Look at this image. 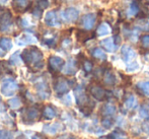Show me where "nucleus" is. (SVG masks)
Here are the masks:
<instances>
[{"instance_id": "f257e3e1", "label": "nucleus", "mask_w": 149, "mask_h": 139, "mask_svg": "<svg viewBox=\"0 0 149 139\" xmlns=\"http://www.w3.org/2000/svg\"><path fill=\"white\" fill-rule=\"evenodd\" d=\"M22 59L29 68L33 71H39L44 67V55L43 52L36 46H31L24 50L22 53Z\"/></svg>"}, {"instance_id": "f03ea898", "label": "nucleus", "mask_w": 149, "mask_h": 139, "mask_svg": "<svg viewBox=\"0 0 149 139\" xmlns=\"http://www.w3.org/2000/svg\"><path fill=\"white\" fill-rule=\"evenodd\" d=\"M75 98H76L77 105L80 108V111L85 115H89L94 108V103L89 98L88 94L84 92L81 87H77L75 89Z\"/></svg>"}, {"instance_id": "7ed1b4c3", "label": "nucleus", "mask_w": 149, "mask_h": 139, "mask_svg": "<svg viewBox=\"0 0 149 139\" xmlns=\"http://www.w3.org/2000/svg\"><path fill=\"white\" fill-rule=\"evenodd\" d=\"M18 84L13 78H4L0 83V92L4 96H12L16 94Z\"/></svg>"}, {"instance_id": "20e7f679", "label": "nucleus", "mask_w": 149, "mask_h": 139, "mask_svg": "<svg viewBox=\"0 0 149 139\" xmlns=\"http://www.w3.org/2000/svg\"><path fill=\"white\" fill-rule=\"evenodd\" d=\"M42 117V112L38 109V107H29L26 108L22 112V120L26 124H33L35 122L39 121Z\"/></svg>"}, {"instance_id": "39448f33", "label": "nucleus", "mask_w": 149, "mask_h": 139, "mask_svg": "<svg viewBox=\"0 0 149 139\" xmlns=\"http://www.w3.org/2000/svg\"><path fill=\"white\" fill-rule=\"evenodd\" d=\"M89 94L92 98H95L96 101H100V102H104L110 98L108 90L104 89L100 84L97 83H94L89 86Z\"/></svg>"}, {"instance_id": "423d86ee", "label": "nucleus", "mask_w": 149, "mask_h": 139, "mask_svg": "<svg viewBox=\"0 0 149 139\" xmlns=\"http://www.w3.org/2000/svg\"><path fill=\"white\" fill-rule=\"evenodd\" d=\"M71 86H72V81L63 78V77L58 78L57 80L55 81V83H54V88H55L57 96H61L66 94Z\"/></svg>"}, {"instance_id": "0eeeda50", "label": "nucleus", "mask_w": 149, "mask_h": 139, "mask_svg": "<svg viewBox=\"0 0 149 139\" xmlns=\"http://www.w3.org/2000/svg\"><path fill=\"white\" fill-rule=\"evenodd\" d=\"M65 64V61L61 57L58 56H51L48 59V68L49 71L53 74L60 72L63 69V66Z\"/></svg>"}, {"instance_id": "6e6552de", "label": "nucleus", "mask_w": 149, "mask_h": 139, "mask_svg": "<svg viewBox=\"0 0 149 139\" xmlns=\"http://www.w3.org/2000/svg\"><path fill=\"white\" fill-rule=\"evenodd\" d=\"M13 26V20L9 10H4L0 13V31H8Z\"/></svg>"}, {"instance_id": "1a4fd4ad", "label": "nucleus", "mask_w": 149, "mask_h": 139, "mask_svg": "<svg viewBox=\"0 0 149 139\" xmlns=\"http://www.w3.org/2000/svg\"><path fill=\"white\" fill-rule=\"evenodd\" d=\"M79 17V11L74 7H68L61 12V20L65 22H75Z\"/></svg>"}, {"instance_id": "9d476101", "label": "nucleus", "mask_w": 149, "mask_h": 139, "mask_svg": "<svg viewBox=\"0 0 149 139\" xmlns=\"http://www.w3.org/2000/svg\"><path fill=\"white\" fill-rule=\"evenodd\" d=\"M35 87L37 89L38 94H39V96L42 100H46V98H48L51 96V90L49 88V85L44 79H41L38 82H36Z\"/></svg>"}, {"instance_id": "9b49d317", "label": "nucleus", "mask_w": 149, "mask_h": 139, "mask_svg": "<svg viewBox=\"0 0 149 139\" xmlns=\"http://www.w3.org/2000/svg\"><path fill=\"white\" fill-rule=\"evenodd\" d=\"M44 22L50 28H58L60 27V20L59 16L57 14L56 10H50L46 13L45 18H44Z\"/></svg>"}, {"instance_id": "f8f14e48", "label": "nucleus", "mask_w": 149, "mask_h": 139, "mask_svg": "<svg viewBox=\"0 0 149 139\" xmlns=\"http://www.w3.org/2000/svg\"><path fill=\"white\" fill-rule=\"evenodd\" d=\"M81 26L83 27V29H86V31H89L94 27L96 22V14L94 13H87L84 14V15L81 17L80 20Z\"/></svg>"}, {"instance_id": "ddd939ff", "label": "nucleus", "mask_w": 149, "mask_h": 139, "mask_svg": "<svg viewBox=\"0 0 149 139\" xmlns=\"http://www.w3.org/2000/svg\"><path fill=\"white\" fill-rule=\"evenodd\" d=\"M121 55L123 60L125 61L126 63H130L132 61H134V59L136 58V52L135 50L133 49L130 46H123L121 49Z\"/></svg>"}, {"instance_id": "4468645a", "label": "nucleus", "mask_w": 149, "mask_h": 139, "mask_svg": "<svg viewBox=\"0 0 149 139\" xmlns=\"http://www.w3.org/2000/svg\"><path fill=\"white\" fill-rule=\"evenodd\" d=\"M102 82L107 86H115L117 83L116 75L114 74V72L110 68L104 69V73L102 75Z\"/></svg>"}, {"instance_id": "2eb2a0df", "label": "nucleus", "mask_w": 149, "mask_h": 139, "mask_svg": "<svg viewBox=\"0 0 149 139\" xmlns=\"http://www.w3.org/2000/svg\"><path fill=\"white\" fill-rule=\"evenodd\" d=\"M31 0H12V6L16 12H24L31 7Z\"/></svg>"}, {"instance_id": "dca6fc26", "label": "nucleus", "mask_w": 149, "mask_h": 139, "mask_svg": "<svg viewBox=\"0 0 149 139\" xmlns=\"http://www.w3.org/2000/svg\"><path fill=\"white\" fill-rule=\"evenodd\" d=\"M36 42H37V40L28 33L20 34V35L16 38V44H17L18 46H22H22L31 45V44H35Z\"/></svg>"}, {"instance_id": "f3484780", "label": "nucleus", "mask_w": 149, "mask_h": 139, "mask_svg": "<svg viewBox=\"0 0 149 139\" xmlns=\"http://www.w3.org/2000/svg\"><path fill=\"white\" fill-rule=\"evenodd\" d=\"M78 68V65H77L76 61L74 60H69L66 64H64L63 66V71H64L65 74L67 75H74L77 71Z\"/></svg>"}, {"instance_id": "a211bd4d", "label": "nucleus", "mask_w": 149, "mask_h": 139, "mask_svg": "<svg viewBox=\"0 0 149 139\" xmlns=\"http://www.w3.org/2000/svg\"><path fill=\"white\" fill-rule=\"evenodd\" d=\"M100 45L104 50H107L108 52H115L117 49V44L115 43L114 37L113 38H107L104 39L100 42Z\"/></svg>"}, {"instance_id": "6ab92c4d", "label": "nucleus", "mask_w": 149, "mask_h": 139, "mask_svg": "<svg viewBox=\"0 0 149 139\" xmlns=\"http://www.w3.org/2000/svg\"><path fill=\"white\" fill-rule=\"evenodd\" d=\"M43 41L49 47H55L57 44V36L51 31H46L43 36Z\"/></svg>"}, {"instance_id": "aec40b11", "label": "nucleus", "mask_w": 149, "mask_h": 139, "mask_svg": "<svg viewBox=\"0 0 149 139\" xmlns=\"http://www.w3.org/2000/svg\"><path fill=\"white\" fill-rule=\"evenodd\" d=\"M116 106L113 104H104V106L100 108V114L104 117H111L116 113Z\"/></svg>"}, {"instance_id": "412c9836", "label": "nucleus", "mask_w": 149, "mask_h": 139, "mask_svg": "<svg viewBox=\"0 0 149 139\" xmlns=\"http://www.w3.org/2000/svg\"><path fill=\"white\" fill-rule=\"evenodd\" d=\"M42 117L46 120H52L56 117V111L54 110L53 107L46 106L44 110L42 111Z\"/></svg>"}, {"instance_id": "4be33fe9", "label": "nucleus", "mask_w": 149, "mask_h": 139, "mask_svg": "<svg viewBox=\"0 0 149 139\" xmlns=\"http://www.w3.org/2000/svg\"><path fill=\"white\" fill-rule=\"evenodd\" d=\"M111 31H112L111 27L107 22H102V24H100L97 29H96V35L98 37H104V36H108L109 34H111Z\"/></svg>"}, {"instance_id": "5701e85b", "label": "nucleus", "mask_w": 149, "mask_h": 139, "mask_svg": "<svg viewBox=\"0 0 149 139\" xmlns=\"http://www.w3.org/2000/svg\"><path fill=\"white\" fill-rule=\"evenodd\" d=\"M61 129V125L59 123H54L52 125H45L43 131L46 134H50V135H54V134L58 133Z\"/></svg>"}, {"instance_id": "b1692460", "label": "nucleus", "mask_w": 149, "mask_h": 139, "mask_svg": "<svg viewBox=\"0 0 149 139\" xmlns=\"http://www.w3.org/2000/svg\"><path fill=\"white\" fill-rule=\"evenodd\" d=\"M93 36H91L89 34L88 31H83V29H78L76 33V38L80 43H85L86 41H88Z\"/></svg>"}, {"instance_id": "393cba45", "label": "nucleus", "mask_w": 149, "mask_h": 139, "mask_svg": "<svg viewBox=\"0 0 149 139\" xmlns=\"http://www.w3.org/2000/svg\"><path fill=\"white\" fill-rule=\"evenodd\" d=\"M140 11V7L138 5V3L136 1L132 2L130 4V6L128 7V10H127V16L128 17H132V16H136Z\"/></svg>"}, {"instance_id": "a878e982", "label": "nucleus", "mask_w": 149, "mask_h": 139, "mask_svg": "<svg viewBox=\"0 0 149 139\" xmlns=\"http://www.w3.org/2000/svg\"><path fill=\"white\" fill-rule=\"evenodd\" d=\"M12 41L8 38H1L0 39V49H2L3 51L8 52L12 49Z\"/></svg>"}, {"instance_id": "bb28decb", "label": "nucleus", "mask_w": 149, "mask_h": 139, "mask_svg": "<svg viewBox=\"0 0 149 139\" xmlns=\"http://www.w3.org/2000/svg\"><path fill=\"white\" fill-rule=\"evenodd\" d=\"M136 86H137V89L143 96H149V81H140Z\"/></svg>"}, {"instance_id": "cd10ccee", "label": "nucleus", "mask_w": 149, "mask_h": 139, "mask_svg": "<svg viewBox=\"0 0 149 139\" xmlns=\"http://www.w3.org/2000/svg\"><path fill=\"white\" fill-rule=\"evenodd\" d=\"M137 105V101H136L135 96H130L127 98V100L125 101V107L128 110H131V109H134Z\"/></svg>"}, {"instance_id": "c85d7f7f", "label": "nucleus", "mask_w": 149, "mask_h": 139, "mask_svg": "<svg viewBox=\"0 0 149 139\" xmlns=\"http://www.w3.org/2000/svg\"><path fill=\"white\" fill-rule=\"evenodd\" d=\"M92 56L94 57V58L96 59H100V60H106L107 59V55L106 53H104V51H102V49H100V48H95V49L92 50Z\"/></svg>"}, {"instance_id": "c756f323", "label": "nucleus", "mask_w": 149, "mask_h": 139, "mask_svg": "<svg viewBox=\"0 0 149 139\" xmlns=\"http://www.w3.org/2000/svg\"><path fill=\"white\" fill-rule=\"evenodd\" d=\"M7 104H8V106H9V108H11V109H18V108H20V106H22V101H20L19 98L15 96V98H10V100L8 101Z\"/></svg>"}, {"instance_id": "7c9ffc66", "label": "nucleus", "mask_w": 149, "mask_h": 139, "mask_svg": "<svg viewBox=\"0 0 149 139\" xmlns=\"http://www.w3.org/2000/svg\"><path fill=\"white\" fill-rule=\"evenodd\" d=\"M107 139H127V137H126L125 133L121 132L120 130H116L111 135L107 136Z\"/></svg>"}, {"instance_id": "2f4dec72", "label": "nucleus", "mask_w": 149, "mask_h": 139, "mask_svg": "<svg viewBox=\"0 0 149 139\" xmlns=\"http://www.w3.org/2000/svg\"><path fill=\"white\" fill-rule=\"evenodd\" d=\"M82 67L83 69H84V71L86 73H89L92 71V69H93V64H92V62L88 59H83L82 61Z\"/></svg>"}, {"instance_id": "473e14b6", "label": "nucleus", "mask_w": 149, "mask_h": 139, "mask_svg": "<svg viewBox=\"0 0 149 139\" xmlns=\"http://www.w3.org/2000/svg\"><path fill=\"white\" fill-rule=\"evenodd\" d=\"M102 124L104 128L109 129V128H111L113 125H114V120H113V118H111V117H104V119L102 120Z\"/></svg>"}, {"instance_id": "72a5a7b5", "label": "nucleus", "mask_w": 149, "mask_h": 139, "mask_svg": "<svg viewBox=\"0 0 149 139\" xmlns=\"http://www.w3.org/2000/svg\"><path fill=\"white\" fill-rule=\"evenodd\" d=\"M36 5L44 10L49 7L50 2H49V0H37V1H36Z\"/></svg>"}, {"instance_id": "f704fd0d", "label": "nucleus", "mask_w": 149, "mask_h": 139, "mask_svg": "<svg viewBox=\"0 0 149 139\" xmlns=\"http://www.w3.org/2000/svg\"><path fill=\"white\" fill-rule=\"evenodd\" d=\"M139 69V64L135 61H132V62L128 63V66H127V70L129 72H133V71H136Z\"/></svg>"}, {"instance_id": "c9c22d12", "label": "nucleus", "mask_w": 149, "mask_h": 139, "mask_svg": "<svg viewBox=\"0 0 149 139\" xmlns=\"http://www.w3.org/2000/svg\"><path fill=\"white\" fill-rule=\"evenodd\" d=\"M10 63H12V64H14V65L20 64V58H19V56H18V52H15V53L11 56V58H10Z\"/></svg>"}, {"instance_id": "e433bc0d", "label": "nucleus", "mask_w": 149, "mask_h": 139, "mask_svg": "<svg viewBox=\"0 0 149 139\" xmlns=\"http://www.w3.org/2000/svg\"><path fill=\"white\" fill-rule=\"evenodd\" d=\"M141 44L142 47L148 49L149 48V35H144L141 37Z\"/></svg>"}, {"instance_id": "4c0bfd02", "label": "nucleus", "mask_w": 149, "mask_h": 139, "mask_svg": "<svg viewBox=\"0 0 149 139\" xmlns=\"http://www.w3.org/2000/svg\"><path fill=\"white\" fill-rule=\"evenodd\" d=\"M42 13H43V9H41V8L38 7V6L36 5L35 7H33V15L39 18L42 16Z\"/></svg>"}, {"instance_id": "58836bf2", "label": "nucleus", "mask_w": 149, "mask_h": 139, "mask_svg": "<svg viewBox=\"0 0 149 139\" xmlns=\"http://www.w3.org/2000/svg\"><path fill=\"white\" fill-rule=\"evenodd\" d=\"M0 139H10V133L6 130H0Z\"/></svg>"}, {"instance_id": "ea45409f", "label": "nucleus", "mask_w": 149, "mask_h": 139, "mask_svg": "<svg viewBox=\"0 0 149 139\" xmlns=\"http://www.w3.org/2000/svg\"><path fill=\"white\" fill-rule=\"evenodd\" d=\"M31 139H47V138L43 135H40V134H33V136Z\"/></svg>"}, {"instance_id": "a19ab883", "label": "nucleus", "mask_w": 149, "mask_h": 139, "mask_svg": "<svg viewBox=\"0 0 149 139\" xmlns=\"http://www.w3.org/2000/svg\"><path fill=\"white\" fill-rule=\"evenodd\" d=\"M9 0H0V5H5Z\"/></svg>"}, {"instance_id": "79ce46f5", "label": "nucleus", "mask_w": 149, "mask_h": 139, "mask_svg": "<svg viewBox=\"0 0 149 139\" xmlns=\"http://www.w3.org/2000/svg\"><path fill=\"white\" fill-rule=\"evenodd\" d=\"M5 55H6V52L3 51L2 49H0V57H4Z\"/></svg>"}, {"instance_id": "37998d69", "label": "nucleus", "mask_w": 149, "mask_h": 139, "mask_svg": "<svg viewBox=\"0 0 149 139\" xmlns=\"http://www.w3.org/2000/svg\"><path fill=\"white\" fill-rule=\"evenodd\" d=\"M17 139H26V138L24 137V135H20V136H18V137H17Z\"/></svg>"}, {"instance_id": "c03bdc74", "label": "nucleus", "mask_w": 149, "mask_h": 139, "mask_svg": "<svg viewBox=\"0 0 149 139\" xmlns=\"http://www.w3.org/2000/svg\"><path fill=\"white\" fill-rule=\"evenodd\" d=\"M146 2H147V4H149V0H145Z\"/></svg>"}]
</instances>
